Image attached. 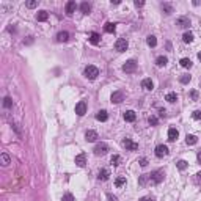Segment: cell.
I'll use <instances>...</instances> for the list:
<instances>
[{"label": "cell", "mask_w": 201, "mask_h": 201, "mask_svg": "<svg viewBox=\"0 0 201 201\" xmlns=\"http://www.w3.org/2000/svg\"><path fill=\"white\" fill-rule=\"evenodd\" d=\"M165 171L164 170H154L152 173H149V185H157L164 181Z\"/></svg>", "instance_id": "6da1fadb"}, {"label": "cell", "mask_w": 201, "mask_h": 201, "mask_svg": "<svg viewBox=\"0 0 201 201\" xmlns=\"http://www.w3.org/2000/svg\"><path fill=\"white\" fill-rule=\"evenodd\" d=\"M83 74H85V77H87V79H90V80H94L96 77L99 76V69L96 68V66H87L85 68V71H83Z\"/></svg>", "instance_id": "7a4b0ae2"}, {"label": "cell", "mask_w": 201, "mask_h": 201, "mask_svg": "<svg viewBox=\"0 0 201 201\" xmlns=\"http://www.w3.org/2000/svg\"><path fill=\"white\" fill-rule=\"evenodd\" d=\"M94 154L96 156H105L107 154V151H109V146H107V143H104V141H100V143H98V145L94 146Z\"/></svg>", "instance_id": "3957f363"}, {"label": "cell", "mask_w": 201, "mask_h": 201, "mask_svg": "<svg viewBox=\"0 0 201 201\" xmlns=\"http://www.w3.org/2000/svg\"><path fill=\"white\" fill-rule=\"evenodd\" d=\"M123 71L126 74H130V72H135L137 71V61L135 60H127L124 64H123Z\"/></svg>", "instance_id": "277c9868"}, {"label": "cell", "mask_w": 201, "mask_h": 201, "mask_svg": "<svg viewBox=\"0 0 201 201\" xmlns=\"http://www.w3.org/2000/svg\"><path fill=\"white\" fill-rule=\"evenodd\" d=\"M127 47H129V42H127V40H124V38H119V40H116V42H115V49H116L118 52H126Z\"/></svg>", "instance_id": "5b68a950"}, {"label": "cell", "mask_w": 201, "mask_h": 201, "mask_svg": "<svg viewBox=\"0 0 201 201\" xmlns=\"http://www.w3.org/2000/svg\"><path fill=\"white\" fill-rule=\"evenodd\" d=\"M123 148H126V151H137L138 149V145L135 141H132L130 138H124V140L121 141Z\"/></svg>", "instance_id": "8992f818"}, {"label": "cell", "mask_w": 201, "mask_h": 201, "mask_svg": "<svg viewBox=\"0 0 201 201\" xmlns=\"http://www.w3.org/2000/svg\"><path fill=\"white\" fill-rule=\"evenodd\" d=\"M190 19H189L187 16H181L176 19V27H179V28H189L190 27Z\"/></svg>", "instance_id": "52a82bcc"}, {"label": "cell", "mask_w": 201, "mask_h": 201, "mask_svg": "<svg viewBox=\"0 0 201 201\" xmlns=\"http://www.w3.org/2000/svg\"><path fill=\"white\" fill-rule=\"evenodd\" d=\"M110 100H112V104H121L123 100H124V93L123 91H113Z\"/></svg>", "instance_id": "ba28073f"}, {"label": "cell", "mask_w": 201, "mask_h": 201, "mask_svg": "<svg viewBox=\"0 0 201 201\" xmlns=\"http://www.w3.org/2000/svg\"><path fill=\"white\" fill-rule=\"evenodd\" d=\"M156 156L162 159V157H167L168 156V146L165 145H157L156 146Z\"/></svg>", "instance_id": "9c48e42d"}, {"label": "cell", "mask_w": 201, "mask_h": 201, "mask_svg": "<svg viewBox=\"0 0 201 201\" xmlns=\"http://www.w3.org/2000/svg\"><path fill=\"white\" fill-rule=\"evenodd\" d=\"M76 113L79 115V116H83V115L87 113V104H85L83 100H80V102L76 105Z\"/></svg>", "instance_id": "30bf717a"}, {"label": "cell", "mask_w": 201, "mask_h": 201, "mask_svg": "<svg viewBox=\"0 0 201 201\" xmlns=\"http://www.w3.org/2000/svg\"><path fill=\"white\" fill-rule=\"evenodd\" d=\"M99 138V135H98V132H96V130H87V132H85V140L87 141H96Z\"/></svg>", "instance_id": "8fae6325"}, {"label": "cell", "mask_w": 201, "mask_h": 201, "mask_svg": "<svg viewBox=\"0 0 201 201\" xmlns=\"http://www.w3.org/2000/svg\"><path fill=\"white\" fill-rule=\"evenodd\" d=\"M177 137H179L177 129H176V127H170V129H168V140L170 141H176Z\"/></svg>", "instance_id": "7c38bea8"}, {"label": "cell", "mask_w": 201, "mask_h": 201, "mask_svg": "<svg viewBox=\"0 0 201 201\" xmlns=\"http://www.w3.org/2000/svg\"><path fill=\"white\" fill-rule=\"evenodd\" d=\"M135 119H137V115H135L134 110H127V112H124V121H127V123H134Z\"/></svg>", "instance_id": "4fadbf2b"}, {"label": "cell", "mask_w": 201, "mask_h": 201, "mask_svg": "<svg viewBox=\"0 0 201 201\" xmlns=\"http://www.w3.org/2000/svg\"><path fill=\"white\" fill-rule=\"evenodd\" d=\"M141 88H145L146 91H152V88H154L152 80H151V79H143L141 80Z\"/></svg>", "instance_id": "5bb4252c"}, {"label": "cell", "mask_w": 201, "mask_h": 201, "mask_svg": "<svg viewBox=\"0 0 201 201\" xmlns=\"http://www.w3.org/2000/svg\"><path fill=\"white\" fill-rule=\"evenodd\" d=\"M76 8H77V5H76V2H68L66 3V14L68 16H72V14L76 13Z\"/></svg>", "instance_id": "9a60e30c"}, {"label": "cell", "mask_w": 201, "mask_h": 201, "mask_svg": "<svg viewBox=\"0 0 201 201\" xmlns=\"http://www.w3.org/2000/svg\"><path fill=\"white\" fill-rule=\"evenodd\" d=\"M76 165H79V167H85V165H87V156H85L83 152L76 156Z\"/></svg>", "instance_id": "2e32d148"}, {"label": "cell", "mask_w": 201, "mask_h": 201, "mask_svg": "<svg viewBox=\"0 0 201 201\" xmlns=\"http://www.w3.org/2000/svg\"><path fill=\"white\" fill-rule=\"evenodd\" d=\"M96 119H98V121H100V123L107 121V119H109V113H107L105 110H99L98 113H96Z\"/></svg>", "instance_id": "e0dca14e"}, {"label": "cell", "mask_w": 201, "mask_h": 201, "mask_svg": "<svg viewBox=\"0 0 201 201\" xmlns=\"http://www.w3.org/2000/svg\"><path fill=\"white\" fill-rule=\"evenodd\" d=\"M90 42H91V44H94V46H98L100 42V35L96 33V32L90 33Z\"/></svg>", "instance_id": "ac0fdd59"}, {"label": "cell", "mask_w": 201, "mask_h": 201, "mask_svg": "<svg viewBox=\"0 0 201 201\" xmlns=\"http://www.w3.org/2000/svg\"><path fill=\"white\" fill-rule=\"evenodd\" d=\"M138 184H140L141 187L149 185V175H141L140 177H138Z\"/></svg>", "instance_id": "d6986e66"}, {"label": "cell", "mask_w": 201, "mask_h": 201, "mask_svg": "<svg viewBox=\"0 0 201 201\" xmlns=\"http://www.w3.org/2000/svg\"><path fill=\"white\" fill-rule=\"evenodd\" d=\"M109 176H110V171L104 168V170H100V171H99L98 179H99V181H107V179H109Z\"/></svg>", "instance_id": "ffe728a7"}, {"label": "cell", "mask_w": 201, "mask_h": 201, "mask_svg": "<svg viewBox=\"0 0 201 201\" xmlns=\"http://www.w3.org/2000/svg\"><path fill=\"white\" fill-rule=\"evenodd\" d=\"M69 40V33L68 32H60L58 35H57V41L58 42H66Z\"/></svg>", "instance_id": "44dd1931"}, {"label": "cell", "mask_w": 201, "mask_h": 201, "mask_svg": "<svg viewBox=\"0 0 201 201\" xmlns=\"http://www.w3.org/2000/svg\"><path fill=\"white\" fill-rule=\"evenodd\" d=\"M165 100H167V102H170V104H173V102H176L177 100V94L175 91H171V93H168L167 96H165Z\"/></svg>", "instance_id": "7402d4cb"}, {"label": "cell", "mask_w": 201, "mask_h": 201, "mask_svg": "<svg viewBox=\"0 0 201 201\" xmlns=\"http://www.w3.org/2000/svg\"><path fill=\"white\" fill-rule=\"evenodd\" d=\"M36 19H38L40 22L47 21V19H49V13H47V11H40V13L36 14Z\"/></svg>", "instance_id": "603a6c76"}, {"label": "cell", "mask_w": 201, "mask_h": 201, "mask_svg": "<svg viewBox=\"0 0 201 201\" xmlns=\"http://www.w3.org/2000/svg\"><path fill=\"white\" fill-rule=\"evenodd\" d=\"M168 63V58L167 57H164V55H160V57H157V60H156V64L159 68H162V66H165V64Z\"/></svg>", "instance_id": "cb8c5ba5"}, {"label": "cell", "mask_w": 201, "mask_h": 201, "mask_svg": "<svg viewBox=\"0 0 201 201\" xmlns=\"http://www.w3.org/2000/svg\"><path fill=\"white\" fill-rule=\"evenodd\" d=\"M182 41L187 42V44H190V42L193 41V33H192V32H185V33L182 35Z\"/></svg>", "instance_id": "d4e9b609"}, {"label": "cell", "mask_w": 201, "mask_h": 201, "mask_svg": "<svg viewBox=\"0 0 201 201\" xmlns=\"http://www.w3.org/2000/svg\"><path fill=\"white\" fill-rule=\"evenodd\" d=\"M146 42H148L149 47H156L157 46V40H156V36H152V35H149V36L146 38Z\"/></svg>", "instance_id": "484cf974"}, {"label": "cell", "mask_w": 201, "mask_h": 201, "mask_svg": "<svg viewBox=\"0 0 201 201\" xmlns=\"http://www.w3.org/2000/svg\"><path fill=\"white\" fill-rule=\"evenodd\" d=\"M0 159H2V165H5V167L11 164L10 156H8V154H5V152H2V154H0Z\"/></svg>", "instance_id": "4316f807"}, {"label": "cell", "mask_w": 201, "mask_h": 201, "mask_svg": "<svg viewBox=\"0 0 201 201\" xmlns=\"http://www.w3.org/2000/svg\"><path fill=\"white\" fill-rule=\"evenodd\" d=\"M179 63H181V66L185 68V69H190V68H192V60H190V58H182V60L179 61Z\"/></svg>", "instance_id": "83f0119b"}, {"label": "cell", "mask_w": 201, "mask_h": 201, "mask_svg": "<svg viewBox=\"0 0 201 201\" xmlns=\"http://www.w3.org/2000/svg\"><path fill=\"white\" fill-rule=\"evenodd\" d=\"M80 10H82V13H85V14H88L91 11V5L88 2H83L82 5H80Z\"/></svg>", "instance_id": "f1b7e54d"}, {"label": "cell", "mask_w": 201, "mask_h": 201, "mask_svg": "<svg viewBox=\"0 0 201 201\" xmlns=\"http://www.w3.org/2000/svg\"><path fill=\"white\" fill-rule=\"evenodd\" d=\"M115 185H116V187H123V185H126V177L124 176H118L116 179H115Z\"/></svg>", "instance_id": "f546056e"}, {"label": "cell", "mask_w": 201, "mask_h": 201, "mask_svg": "<svg viewBox=\"0 0 201 201\" xmlns=\"http://www.w3.org/2000/svg\"><path fill=\"white\" fill-rule=\"evenodd\" d=\"M162 10H164L165 14H171L173 13V6L170 3H162Z\"/></svg>", "instance_id": "4dcf8cb0"}, {"label": "cell", "mask_w": 201, "mask_h": 201, "mask_svg": "<svg viewBox=\"0 0 201 201\" xmlns=\"http://www.w3.org/2000/svg\"><path fill=\"white\" fill-rule=\"evenodd\" d=\"M196 141H198V138H196L195 135H187V137H185V143H187V145H195Z\"/></svg>", "instance_id": "1f68e13d"}, {"label": "cell", "mask_w": 201, "mask_h": 201, "mask_svg": "<svg viewBox=\"0 0 201 201\" xmlns=\"http://www.w3.org/2000/svg\"><path fill=\"white\" fill-rule=\"evenodd\" d=\"M104 30H105L107 33H113V32H115V24H112V22H107L105 27H104Z\"/></svg>", "instance_id": "d6a6232c"}, {"label": "cell", "mask_w": 201, "mask_h": 201, "mask_svg": "<svg viewBox=\"0 0 201 201\" xmlns=\"http://www.w3.org/2000/svg\"><path fill=\"white\" fill-rule=\"evenodd\" d=\"M190 80H192V76H190V74H184V76H181L179 82L185 85V83H189V82H190Z\"/></svg>", "instance_id": "836d02e7"}, {"label": "cell", "mask_w": 201, "mask_h": 201, "mask_svg": "<svg viewBox=\"0 0 201 201\" xmlns=\"http://www.w3.org/2000/svg\"><path fill=\"white\" fill-rule=\"evenodd\" d=\"M119 164H121V157H119L118 154H115V156H112V165H115V167H118Z\"/></svg>", "instance_id": "e575fe53"}, {"label": "cell", "mask_w": 201, "mask_h": 201, "mask_svg": "<svg viewBox=\"0 0 201 201\" xmlns=\"http://www.w3.org/2000/svg\"><path fill=\"white\" fill-rule=\"evenodd\" d=\"M177 168H179L181 170V171H182V170H185V168H187L189 167V162H185V160H177Z\"/></svg>", "instance_id": "d590c367"}, {"label": "cell", "mask_w": 201, "mask_h": 201, "mask_svg": "<svg viewBox=\"0 0 201 201\" xmlns=\"http://www.w3.org/2000/svg\"><path fill=\"white\" fill-rule=\"evenodd\" d=\"M3 107H6V109H11V107H13V100H11V98L6 96V98L3 99Z\"/></svg>", "instance_id": "8d00e7d4"}, {"label": "cell", "mask_w": 201, "mask_h": 201, "mask_svg": "<svg viewBox=\"0 0 201 201\" xmlns=\"http://www.w3.org/2000/svg\"><path fill=\"white\" fill-rule=\"evenodd\" d=\"M61 201H76V198H74L72 193H64L63 198H61Z\"/></svg>", "instance_id": "74e56055"}, {"label": "cell", "mask_w": 201, "mask_h": 201, "mask_svg": "<svg viewBox=\"0 0 201 201\" xmlns=\"http://www.w3.org/2000/svg\"><path fill=\"white\" fill-rule=\"evenodd\" d=\"M148 123H149L151 126H157V124H159V119H157L156 116H149L148 118Z\"/></svg>", "instance_id": "f35d334b"}, {"label": "cell", "mask_w": 201, "mask_h": 201, "mask_svg": "<svg viewBox=\"0 0 201 201\" xmlns=\"http://www.w3.org/2000/svg\"><path fill=\"white\" fill-rule=\"evenodd\" d=\"M25 5H27V8H36V6H38V2H36V0H30V2L25 3Z\"/></svg>", "instance_id": "ab89813d"}, {"label": "cell", "mask_w": 201, "mask_h": 201, "mask_svg": "<svg viewBox=\"0 0 201 201\" xmlns=\"http://www.w3.org/2000/svg\"><path fill=\"white\" fill-rule=\"evenodd\" d=\"M193 181H195V184H196V185H201V171H200V173H196L195 177H193Z\"/></svg>", "instance_id": "60d3db41"}, {"label": "cell", "mask_w": 201, "mask_h": 201, "mask_svg": "<svg viewBox=\"0 0 201 201\" xmlns=\"http://www.w3.org/2000/svg\"><path fill=\"white\" fill-rule=\"evenodd\" d=\"M198 96H200V94H198V91H196V90H192V91H190V98H192L193 100H198Z\"/></svg>", "instance_id": "b9f144b4"}, {"label": "cell", "mask_w": 201, "mask_h": 201, "mask_svg": "<svg viewBox=\"0 0 201 201\" xmlns=\"http://www.w3.org/2000/svg\"><path fill=\"white\" fill-rule=\"evenodd\" d=\"M192 116H193V119H201V110H195L192 113Z\"/></svg>", "instance_id": "7bdbcfd3"}, {"label": "cell", "mask_w": 201, "mask_h": 201, "mask_svg": "<svg viewBox=\"0 0 201 201\" xmlns=\"http://www.w3.org/2000/svg\"><path fill=\"white\" fill-rule=\"evenodd\" d=\"M138 164H140L141 167H146L149 162H148V159H146V157H141V159H138Z\"/></svg>", "instance_id": "ee69618b"}, {"label": "cell", "mask_w": 201, "mask_h": 201, "mask_svg": "<svg viewBox=\"0 0 201 201\" xmlns=\"http://www.w3.org/2000/svg\"><path fill=\"white\" fill-rule=\"evenodd\" d=\"M138 201H156V198H154V196H143V198H140Z\"/></svg>", "instance_id": "f6af8a7d"}, {"label": "cell", "mask_w": 201, "mask_h": 201, "mask_svg": "<svg viewBox=\"0 0 201 201\" xmlns=\"http://www.w3.org/2000/svg\"><path fill=\"white\" fill-rule=\"evenodd\" d=\"M143 5H145V2H143V0H135V6H137V8H141Z\"/></svg>", "instance_id": "bcb514c9"}, {"label": "cell", "mask_w": 201, "mask_h": 201, "mask_svg": "<svg viewBox=\"0 0 201 201\" xmlns=\"http://www.w3.org/2000/svg\"><path fill=\"white\" fill-rule=\"evenodd\" d=\"M107 200L109 201H118V198L115 195H112V193H109V195H107Z\"/></svg>", "instance_id": "7dc6e473"}, {"label": "cell", "mask_w": 201, "mask_h": 201, "mask_svg": "<svg viewBox=\"0 0 201 201\" xmlns=\"http://www.w3.org/2000/svg\"><path fill=\"white\" fill-rule=\"evenodd\" d=\"M196 159H198V162L201 164V149L198 151V154H196Z\"/></svg>", "instance_id": "c3c4849f"}, {"label": "cell", "mask_w": 201, "mask_h": 201, "mask_svg": "<svg viewBox=\"0 0 201 201\" xmlns=\"http://www.w3.org/2000/svg\"><path fill=\"white\" fill-rule=\"evenodd\" d=\"M159 113H160V116H164V115H165V109H159Z\"/></svg>", "instance_id": "681fc988"}, {"label": "cell", "mask_w": 201, "mask_h": 201, "mask_svg": "<svg viewBox=\"0 0 201 201\" xmlns=\"http://www.w3.org/2000/svg\"><path fill=\"white\" fill-rule=\"evenodd\" d=\"M112 5H119V0H112Z\"/></svg>", "instance_id": "f907efd6"}, {"label": "cell", "mask_w": 201, "mask_h": 201, "mask_svg": "<svg viewBox=\"0 0 201 201\" xmlns=\"http://www.w3.org/2000/svg\"><path fill=\"white\" fill-rule=\"evenodd\" d=\"M193 5H195V6H198V5H201V2H198V0H195V2H193Z\"/></svg>", "instance_id": "816d5d0a"}, {"label": "cell", "mask_w": 201, "mask_h": 201, "mask_svg": "<svg viewBox=\"0 0 201 201\" xmlns=\"http://www.w3.org/2000/svg\"><path fill=\"white\" fill-rule=\"evenodd\" d=\"M198 58H200V60H201V52H200V53H198Z\"/></svg>", "instance_id": "f5cc1de1"}]
</instances>
